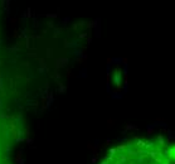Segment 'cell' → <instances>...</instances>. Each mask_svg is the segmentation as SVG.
I'll return each instance as SVG.
<instances>
[{
	"label": "cell",
	"mask_w": 175,
	"mask_h": 164,
	"mask_svg": "<svg viewBox=\"0 0 175 164\" xmlns=\"http://www.w3.org/2000/svg\"><path fill=\"white\" fill-rule=\"evenodd\" d=\"M107 164H175V143L164 138L129 140L112 151Z\"/></svg>",
	"instance_id": "obj_1"
}]
</instances>
